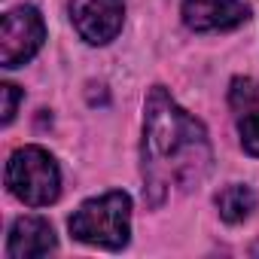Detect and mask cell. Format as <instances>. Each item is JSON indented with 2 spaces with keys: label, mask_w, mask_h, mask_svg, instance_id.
<instances>
[{
  "label": "cell",
  "mask_w": 259,
  "mask_h": 259,
  "mask_svg": "<svg viewBox=\"0 0 259 259\" xmlns=\"http://www.w3.org/2000/svg\"><path fill=\"white\" fill-rule=\"evenodd\" d=\"M210 171V144L204 125L189 116L162 85L144 104V195L162 204L171 186L192 189Z\"/></svg>",
  "instance_id": "1"
},
{
  "label": "cell",
  "mask_w": 259,
  "mask_h": 259,
  "mask_svg": "<svg viewBox=\"0 0 259 259\" xmlns=\"http://www.w3.org/2000/svg\"><path fill=\"white\" fill-rule=\"evenodd\" d=\"M70 235L82 244L122 250L132 235V198L113 189L82 201L79 210L70 217Z\"/></svg>",
  "instance_id": "2"
},
{
  "label": "cell",
  "mask_w": 259,
  "mask_h": 259,
  "mask_svg": "<svg viewBox=\"0 0 259 259\" xmlns=\"http://www.w3.org/2000/svg\"><path fill=\"white\" fill-rule=\"evenodd\" d=\"M7 186L19 201L46 207L61 192V171L43 147H22L7 162Z\"/></svg>",
  "instance_id": "3"
},
{
  "label": "cell",
  "mask_w": 259,
  "mask_h": 259,
  "mask_svg": "<svg viewBox=\"0 0 259 259\" xmlns=\"http://www.w3.org/2000/svg\"><path fill=\"white\" fill-rule=\"evenodd\" d=\"M46 40L43 16L34 7H16L0 22V64L7 70L31 61Z\"/></svg>",
  "instance_id": "4"
},
{
  "label": "cell",
  "mask_w": 259,
  "mask_h": 259,
  "mask_svg": "<svg viewBox=\"0 0 259 259\" xmlns=\"http://www.w3.org/2000/svg\"><path fill=\"white\" fill-rule=\"evenodd\" d=\"M70 19L85 43L107 46L122 31L125 0H70Z\"/></svg>",
  "instance_id": "5"
},
{
  "label": "cell",
  "mask_w": 259,
  "mask_h": 259,
  "mask_svg": "<svg viewBox=\"0 0 259 259\" xmlns=\"http://www.w3.org/2000/svg\"><path fill=\"white\" fill-rule=\"evenodd\" d=\"M250 19L241 0H183V22L189 31H229Z\"/></svg>",
  "instance_id": "6"
},
{
  "label": "cell",
  "mask_w": 259,
  "mask_h": 259,
  "mask_svg": "<svg viewBox=\"0 0 259 259\" xmlns=\"http://www.w3.org/2000/svg\"><path fill=\"white\" fill-rule=\"evenodd\" d=\"M55 250V232L49 220L43 217H19L10 229L7 241V256L10 259H31V256H46Z\"/></svg>",
  "instance_id": "7"
},
{
  "label": "cell",
  "mask_w": 259,
  "mask_h": 259,
  "mask_svg": "<svg viewBox=\"0 0 259 259\" xmlns=\"http://www.w3.org/2000/svg\"><path fill=\"white\" fill-rule=\"evenodd\" d=\"M217 207H220V217L226 223L238 226L256 210V192L250 186H244V183H232L217 195Z\"/></svg>",
  "instance_id": "8"
},
{
  "label": "cell",
  "mask_w": 259,
  "mask_h": 259,
  "mask_svg": "<svg viewBox=\"0 0 259 259\" xmlns=\"http://www.w3.org/2000/svg\"><path fill=\"white\" fill-rule=\"evenodd\" d=\"M238 135H241V147L250 156H259V110H244V116L238 119Z\"/></svg>",
  "instance_id": "9"
},
{
  "label": "cell",
  "mask_w": 259,
  "mask_h": 259,
  "mask_svg": "<svg viewBox=\"0 0 259 259\" xmlns=\"http://www.w3.org/2000/svg\"><path fill=\"white\" fill-rule=\"evenodd\" d=\"M253 101H256L253 82L250 79H235L232 82V107L244 113V107H253Z\"/></svg>",
  "instance_id": "10"
},
{
  "label": "cell",
  "mask_w": 259,
  "mask_h": 259,
  "mask_svg": "<svg viewBox=\"0 0 259 259\" xmlns=\"http://www.w3.org/2000/svg\"><path fill=\"white\" fill-rule=\"evenodd\" d=\"M0 98H4V125H10L13 122V116H16V107H19V101H22V92L13 85V82H4L0 85Z\"/></svg>",
  "instance_id": "11"
}]
</instances>
